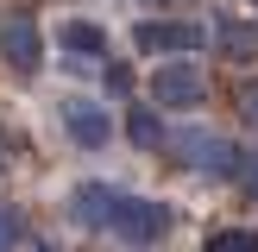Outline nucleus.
Returning <instances> with one entry per match:
<instances>
[{"mask_svg": "<svg viewBox=\"0 0 258 252\" xmlns=\"http://www.w3.org/2000/svg\"><path fill=\"white\" fill-rule=\"evenodd\" d=\"M57 44L70 63H107V32H101L95 19H63L57 25Z\"/></svg>", "mask_w": 258, "mask_h": 252, "instance_id": "6e6552de", "label": "nucleus"}, {"mask_svg": "<svg viewBox=\"0 0 258 252\" xmlns=\"http://www.w3.org/2000/svg\"><path fill=\"white\" fill-rule=\"evenodd\" d=\"M239 183H246V196L258 202V158H239Z\"/></svg>", "mask_w": 258, "mask_h": 252, "instance_id": "4468645a", "label": "nucleus"}, {"mask_svg": "<svg viewBox=\"0 0 258 252\" xmlns=\"http://www.w3.org/2000/svg\"><path fill=\"white\" fill-rule=\"evenodd\" d=\"M107 233L145 252V246H158V239L170 233V208H164L158 196H126V189H120V202H113V221H107Z\"/></svg>", "mask_w": 258, "mask_h": 252, "instance_id": "f03ea898", "label": "nucleus"}, {"mask_svg": "<svg viewBox=\"0 0 258 252\" xmlns=\"http://www.w3.org/2000/svg\"><path fill=\"white\" fill-rule=\"evenodd\" d=\"M164 151H170L183 170H202V176H239V145L221 133H170L164 139Z\"/></svg>", "mask_w": 258, "mask_h": 252, "instance_id": "f257e3e1", "label": "nucleus"}, {"mask_svg": "<svg viewBox=\"0 0 258 252\" xmlns=\"http://www.w3.org/2000/svg\"><path fill=\"white\" fill-rule=\"evenodd\" d=\"M32 252H50V246H32Z\"/></svg>", "mask_w": 258, "mask_h": 252, "instance_id": "2eb2a0df", "label": "nucleus"}, {"mask_svg": "<svg viewBox=\"0 0 258 252\" xmlns=\"http://www.w3.org/2000/svg\"><path fill=\"white\" fill-rule=\"evenodd\" d=\"M126 133H133V145H139V151H164V139H170V133H164V120H158L151 107H133Z\"/></svg>", "mask_w": 258, "mask_h": 252, "instance_id": "1a4fd4ad", "label": "nucleus"}, {"mask_svg": "<svg viewBox=\"0 0 258 252\" xmlns=\"http://www.w3.org/2000/svg\"><path fill=\"white\" fill-rule=\"evenodd\" d=\"M202 252H258V227H221V233H208Z\"/></svg>", "mask_w": 258, "mask_h": 252, "instance_id": "9b49d317", "label": "nucleus"}, {"mask_svg": "<svg viewBox=\"0 0 258 252\" xmlns=\"http://www.w3.org/2000/svg\"><path fill=\"white\" fill-rule=\"evenodd\" d=\"M63 126H70V139H76L82 151H101V145L113 139L107 107H101V101H82V95H76V101H63Z\"/></svg>", "mask_w": 258, "mask_h": 252, "instance_id": "423d86ee", "label": "nucleus"}, {"mask_svg": "<svg viewBox=\"0 0 258 252\" xmlns=\"http://www.w3.org/2000/svg\"><path fill=\"white\" fill-rule=\"evenodd\" d=\"M202 44H208V32L196 19H139L133 25V50H145V57H189Z\"/></svg>", "mask_w": 258, "mask_h": 252, "instance_id": "20e7f679", "label": "nucleus"}, {"mask_svg": "<svg viewBox=\"0 0 258 252\" xmlns=\"http://www.w3.org/2000/svg\"><path fill=\"white\" fill-rule=\"evenodd\" d=\"M202 101H208V76H202L189 57L158 63V76H151V107H164V113H189V107H202Z\"/></svg>", "mask_w": 258, "mask_h": 252, "instance_id": "7ed1b4c3", "label": "nucleus"}, {"mask_svg": "<svg viewBox=\"0 0 258 252\" xmlns=\"http://www.w3.org/2000/svg\"><path fill=\"white\" fill-rule=\"evenodd\" d=\"M0 57H7V70H13V76H38V63H44V38H38V19H25V13L0 19Z\"/></svg>", "mask_w": 258, "mask_h": 252, "instance_id": "39448f33", "label": "nucleus"}, {"mask_svg": "<svg viewBox=\"0 0 258 252\" xmlns=\"http://www.w3.org/2000/svg\"><path fill=\"white\" fill-rule=\"evenodd\" d=\"M239 113H246V120L258 126V76H252V82H246V88H239Z\"/></svg>", "mask_w": 258, "mask_h": 252, "instance_id": "ddd939ff", "label": "nucleus"}, {"mask_svg": "<svg viewBox=\"0 0 258 252\" xmlns=\"http://www.w3.org/2000/svg\"><path fill=\"white\" fill-rule=\"evenodd\" d=\"M214 38L227 44V57H258V25H239V19H221Z\"/></svg>", "mask_w": 258, "mask_h": 252, "instance_id": "9d476101", "label": "nucleus"}, {"mask_svg": "<svg viewBox=\"0 0 258 252\" xmlns=\"http://www.w3.org/2000/svg\"><path fill=\"white\" fill-rule=\"evenodd\" d=\"M13 246H19V214L0 202V252H13Z\"/></svg>", "mask_w": 258, "mask_h": 252, "instance_id": "f8f14e48", "label": "nucleus"}, {"mask_svg": "<svg viewBox=\"0 0 258 252\" xmlns=\"http://www.w3.org/2000/svg\"><path fill=\"white\" fill-rule=\"evenodd\" d=\"M113 202H120V189H113V183H76V189H70V221L88 227V233H107Z\"/></svg>", "mask_w": 258, "mask_h": 252, "instance_id": "0eeeda50", "label": "nucleus"}]
</instances>
